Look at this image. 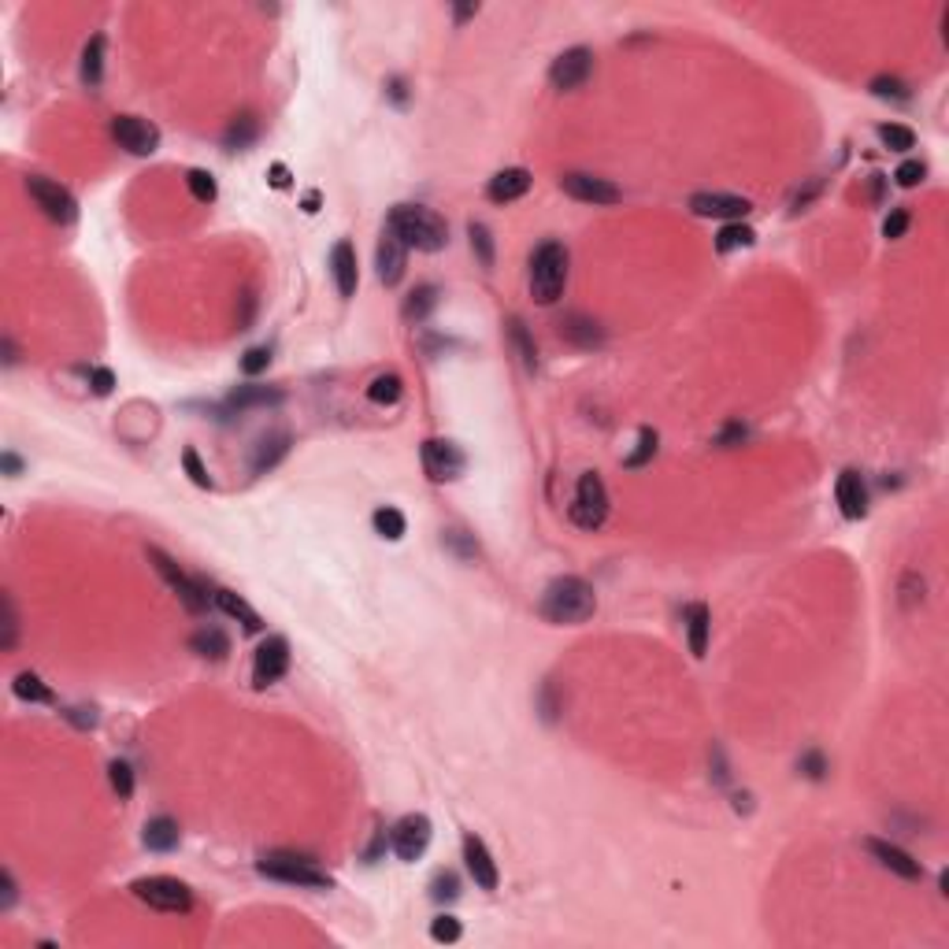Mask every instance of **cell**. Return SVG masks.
Returning a JSON list of instances; mask_svg holds the SVG:
<instances>
[{
	"label": "cell",
	"instance_id": "1",
	"mask_svg": "<svg viewBox=\"0 0 949 949\" xmlns=\"http://www.w3.org/2000/svg\"><path fill=\"white\" fill-rule=\"evenodd\" d=\"M597 613V594L594 586L579 575H560L545 586L542 594V616L560 627H579L586 620H594Z\"/></svg>",
	"mask_w": 949,
	"mask_h": 949
},
{
	"label": "cell",
	"instance_id": "2",
	"mask_svg": "<svg viewBox=\"0 0 949 949\" xmlns=\"http://www.w3.org/2000/svg\"><path fill=\"white\" fill-rule=\"evenodd\" d=\"M390 230L405 241L408 249H419V252H438L446 249L449 241V226L438 212L423 204H397L390 212Z\"/></svg>",
	"mask_w": 949,
	"mask_h": 949
},
{
	"label": "cell",
	"instance_id": "3",
	"mask_svg": "<svg viewBox=\"0 0 949 949\" xmlns=\"http://www.w3.org/2000/svg\"><path fill=\"white\" fill-rule=\"evenodd\" d=\"M567 249L560 241H542L531 257V297L538 304H557L567 286Z\"/></svg>",
	"mask_w": 949,
	"mask_h": 949
},
{
	"label": "cell",
	"instance_id": "4",
	"mask_svg": "<svg viewBox=\"0 0 949 949\" xmlns=\"http://www.w3.org/2000/svg\"><path fill=\"white\" fill-rule=\"evenodd\" d=\"M260 875L267 879H279V882H293V887H308V890H327L330 887V875L315 864L312 857H301V853H264L260 857Z\"/></svg>",
	"mask_w": 949,
	"mask_h": 949
},
{
	"label": "cell",
	"instance_id": "5",
	"mask_svg": "<svg viewBox=\"0 0 949 949\" xmlns=\"http://www.w3.org/2000/svg\"><path fill=\"white\" fill-rule=\"evenodd\" d=\"M130 890L138 901H145L156 913H189L194 909V894L182 879L171 875H149V879H134Z\"/></svg>",
	"mask_w": 949,
	"mask_h": 949
},
{
	"label": "cell",
	"instance_id": "6",
	"mask_svg": "<svg viewBox=\"0 0 949 949\" xmlns=\"http://www.w3.org/2000/svg\"><path fill=\"white\" fill-rule=\"evenodd\" d=\"M605 519H608V490H605L601 475L586 471V475L579 478V486H575L572 523L579 526V531H601Z\"/></svg>",
	"mask_w": 949,
	"mask_h": 949
},
{
	"label": "cell",
	"instance_id": "7",
	"mask_svg": "<svg viewBox=\"0 0 949 949\" xmlns=\"http://www.w3.org/2000/svg\"><path fill=\"white\" fill-rule=\"evenodd\" d=\"M27 194L34 197V204H37L52 223L67 226V223L78 219V201L71 197V189H63L59 182H52V178H45V175H30V178H27Z\"/></svg>",
	"mask_w": 949,
	"mask_h": 949
},
{
	"label": "cell",
	"instance_id": "8",
	"mask_svg": "<svg viewBox=\"0 0 949 949\" xmlns=\"http://www.w3.org/2000/svg\"><path fill=\"white\" fill-rule=\"evenodd\" d=\"M149 560H153V567L160 572V579L175 589V594H178V601L189 608V613H194V616H197V613H204V608H208V594H204V586H201L197 579H189V575L182 572V567H178L171 557H167L163 550H156V545L149 550Z\"/></svg>",
	"mask_w": 949,
	"mask_h": 949
},
{
	"label": "cell",
	"instance_id": "9",
	"mask_svg": "<svg viewBox=\"0 0 949 949\" xmlns=\"http://www.w3.org/2000/svg\"><path fill=\"white\" fill-rule=\"evenodd\" d=\"M112 138L119 141V149H126L130 156H153L160 149V130L141 115H115Z\"/></svg>",
	"mask_w": 949,
	"mask_h": 949
},
{
	"label": "cell",
	"instance_id": "10",
	"mask_svg": "<svg viewBox=\"0 0 949 949\" xmlns=\"http://www.w3.org/2000/svg\"><path fill=\"white\" fill-rule=\"evenodd\" d=\"M286 671H289V642L282 635H271L267 642H260L257 657H252V686L257 690L275 686Z\"/></svg>",
	"mask_w": 949,
	"mask_h": 949
},
{
	"label": "cell",
	"instance_id": "11",
	"mask_svg": "<svg viewBox=\"0 0 949 949\" xmlns=\"http://www.w3.org/2000/svg\"><path fill=\"white\" fill-rule=\"evenodd\" d=\"M589 75H594V52H589L586 45H575V49L560 52L553 59V67H550V82H553V90H560V93L586 86Z\"/></svg>",
	"mask_w": 949,
	"mask_h": 949
},
{
	"label": "cell",
	"instance_id": "12",
	"mask_svg": "<svg viewBox=\"0 0 949 949\" xmlns=\"http://www.w3.org/2000/svg\"><path fill=\"white\" fill-rule=\"evenodd\" d=\"M423 468L434 482H453L463 475V468H468V456L460 453V446H453L446 438H427L423 441Z\"/></svg>",
	"mask_w": 949,
	"mask_h": 949
},
{
	"label": "cell",
	"instance_id": "13",
	"mask_svg": "<svg viewBox=\"0 0 949 949\" xmlns=\"http://www.w3.org/2000/svg\"><path fill=\"white\" fill-rule=\"evenodd\" d=\"M560 189H564L567 197H575V201H582V204H594V208H601V204H620V201H623L620 186H613L608 178H597V175H586V171H567V175L560 178Z\"/></svg>",
	"mask_w": 949,
	"mask_h": 949
},
{
	"label": "cell",
	"instance_id": "14",
	"mask_svg": "<svg viewBox=\"0 0 949 949\" xmlns=\"http://www.w3.org/2000/svg\"><path fill=\"white\" fill-rule=\"evenodd\" d=\"M431 834H434V827H431V819L423 812H412L405 819H397V827H393V853L400 860H419V857L427 853V846H431Z\"/></svg>",
	"mask_w": 949,
	"mask_h": 949
},
{
	"label": "cell",
	"instance_id": "15",
	"mask_svg": "<svg viewBox=\"0 0 949 949\" xmlns=\"http://www.w3.org/2000/svg\"><path fill=\"white\" fill-rule=\"evenodd\" d=\"M375 267H378V282H383V286H397L400 279H405V267H408V245L400 241L390 226H386L383 241H378Z\"/></svg>",
	"mask_w": 949,
	"mask_h": 949
},
{
	"label": "cell",
	"instance_id": "16",
	"mask_svg": "<svg viewBox=\"0 0 949 949\" xmlns=\"http://www.w3.org/2000/svg\"><path fill=\"white\" fill-rule=\"evenodd\" d=\"M690 212L701 216V219H742L753 212V204L746 197H734V194H693Z\"/></svg>",
	"mask_w": 949,
	"mask_h": 949
},
{
	"label": "cell",
	"instance_id": "17",
	"mask_svg": "<svg viewBox=\"0 0 949 949\" xmlns=\"http://www.w3.org/2000/svg\"><path fill=\"white\" fill-rule=\"evenodd\" d=\"M463 864H468V875L475 879L478 890H497L501 875H497V864H494V857H490V850H486V842L482 838H475V834L463 838Z\"/></svg>",
	"mask_w": 949,
	"mask_h": 949
},
{
	"label": "cell",
	"instance_id": "18",
	"mask_svg": "<svg viewBox=\"0 0 949 949\" xmlns=\"http://www.w3.org/2000/svg\"><path fill=\"white\" fill-rule=\"evenodd\" d=\"M834 497H838V509L846 519H864L868 516V486H864V475L846 468L834 482Z\"/></svg>",
	"mask_w": 949,
	"mask_h": 949
},
{
	"label": "cell",
	"instance_id": "19",
	"mask_svg": "<svg viewBox=\"0 0 949 949\" xmlns=\"http://www.w3.org/2000/svg\"><path fill=\"white\" fill-rule=\"evenodd\" d=\"M864 846H868V853L882 864V868L887 872H894V875H901V879H909V882H916V879H923V868H920V860H913L909 853H905L901 846H894V842H882V838H868L864 842Z\"/></svg>",
	"mask_w": 949,
	"mask_h": 949
},
{
	"label": "cell",
	"instance_id": "20",
	"mask_svg": "<svg viewBox=\"0 0 949 949\" xmlns=\"http://www.w3.org/2000/svg\"><path fill=\"white\" fill-rule=\"evenodd\" d=\"M330 271H334V286L342 297H352L360 286V267H356V249L352 241H337L330 252Z\"/></svg>",
	"mask_w": 949,
	"mask_h": 949
},
{
	"label": "cell",
	"instance_id": "21",
	"mask_svg": "<svg viewBox=\"0 0 949 949\" xmlns=\"http://www.w3.org/2000/svg\"><path fill=\"white\" fill-rule=\"evenodd\" d=\"M526 189H531V171H526V167H504V171H497L490 178L486 197L494 204H512L526 194Z\"/></svg>",
	"mask_w": 949,
	"mask_h": 949
},
{
	"label": "cell",
	"instance_id": "22",
	"mask_svg": "<svg viewBox=\"0 0 949 949\" xmlns=\"http://www.w3.org/2000/svg\"><path fill=\"white\" fill-rule=\"evenodd\" d=\"M560 334H564L572 345H579V349H597V345L605 342V330H601V323H597V320H589V315H579V312L564 315Z\"/></svg>",
	"mask_w": 949,
	"mask_h": 949
},
{
	"label": "cell",
	"instance_id": "23",
	"mask_svg": "<svg viewBox=\"0 0 949 949\" xmlns=\"http://www.w3.org/2000/svg\"><path fill=\"white\" fill-rule=\"evenodd\" d=\"M212 597H216V605L223 608V613H226L230 620H238V623L249 630V635H260V630H264V620H260V613H257V608H252L245 597H238L234 589H216Z\"/></svg>",
	"mask_w": 949,
	"mask_h": 949
},
{
	"label": "cell",
	"instance_id": "24",
	"mask_svg": "<svg viewBox=\"0 0 949 949\" xmlns=\"http://www.w3.org/2000/svg\"><path fill=\"white\" fill-rule=\"evenodd\" d=\"M141 842L149 850H156V853H171V850H178L182 831H178V824H175L171 816H156V819H149V824H145Z\"/></svg>",
	"mask_w": 949,
	"mask_h": 949
},
{
	"label": "cell",
	"instance_id": "25",
	"mask_svg": "<svg viewBox=\"0 0 949 949\" xmlns=\"http://www.w3.org/2000/svg\"><path fill=\"white\" fill-rule=\"evenodd\" d=\"M708 630H712V613H708V605H690V608H686V638H690V652H693V657H705V649H708Z\"/></svg>",
	"mask_w": 949,
	"mask_h": 949
},
{
	"label": "cell",
	"instance_id": "26",
	"mask_svg": "<svg viewBox=\"0 0 949 949\" xmlns=\"http://www.w3.org/2000/svg\"><path fill=\"white\" fill-rule=\"evenodd\" d=\"M282 393L279 390H267V386H241L230 393L226 408L230 412H249V408H267V405H279Z\"/></svg>",
	"mask_w": 949,
	"mask_h": 949
},
{
	"label": "cell",
	"instance_id": "27",
	"mask_svg": "<svg viewBox=\"0 0 949 949\" xmlns=\"http://www.w3.org/2000/svg\"><path fill=\"white\" fill-rule=\"evenodd\" d=\"M82 82L93 90L100 86V78H104V34H93L86 41V49H82V67H78Z\"/></svg>",
	"mask_w": 949,
	"mask_h": 949
},
{
	"label": "cell",
	"instance_id": "28",
	"mask_svg": "<svg viewBox=\"0 0 949 949\" xmlns=\"http://www.w3.org/2000/svg\"><path fill=\"white\" fill-rule=\"evenodd\" d=\"M189 649L201 652V657H208V660H223L230 652V638L223 635L219 627H201L197 635L189 638Z\"/></svg>",
	"mask_w": 949,
	"mask_h": 949
},
{
	"label": "cell",
	"instance_id": "29",
	"mask_svg": "<svg viewBox=\"0 0 949 949\" xmlns=\"http://www.w3.org/2000/svg\"><path fill=\"white\" fill-rule=\"evenodd\" d=\"M286 453H289V434H271V438H264V441H260V449H257V456H252V471H257V475L271 471Z\"/></svg>",
	"mask_w": 949,
	"mask_h": 949
},
{
	"label": "cell",
	"instance_id": "30",
	"mask_svg": "<svg viewBox=\"0 0 949 949\" xmlns=\"http://www.w3.org/2000/svg\"><path fill=\"white\" fill-rule=\"evenodd\" d=\"M257 134H260V126H257V119L252 115H238L234 123L226 126V134H223V145L230 153H245L252 141H257Z\"/></svg>",
	"mask_w": 949,
	"mask_h": 949
},
{
	"label": "cell",
	"instance_id": "31",
	"mask_svg": "<svg viewBox=\"0 0 949 949\" xmlns=\"http://www.w3.org/2000/svg\"><path fill=\"white\" fill-rule=\"evenodd\" d=\"M434 304H438V286H415L412 293H408V301H405V320L408 323H423L427 315L434 312Z\"/></svg>",
	"mask_w": 949,
	"mask_h": 949
},
{
	"label": "cell",
	"instance_id": "32",
	"mask_svg": "<svg viewBox=\"0 0 949 949\" xmlns=\"http://www.w3.org/2000/svg\"><path fill=\"white\" fill-rule=\"evenodd\" d=\"M15 698H23V701H34V705H52V690L37 679L34 671H23V675H15Z\"/></svg>",
	"mask_w": 949,
	"mask_h": 949
},
{
	"label": "cell",
	"instance_id": "33",
	"mask_svg": "<svg viewBox=\"0 0 949 949\" xmlns=\"http://www.w3.org/2000/svg\"><path fill=\"white\" fill-rule=\"evenodd\" d=\"M756 241V230L746 223H727L716 234V252H731V249H749Z\"/></svg>",
	"mask_w": 949,
	"mask_h": 949
},
{
	"label": "cell",
	"instance_id": "34",
	"mask_svg": "<svg viewBox=\"0 0 949 949\" xmlns=\"http://www.w3.org/2000/svg\"><path fill=\"white\" fill-rule=\"evenodd\" d=\"M371 523H375V531L383 534L386 542H400V538H405V531H408L405 516H400L397 509H390V504H386V509H378V512L371 516Z\"/></svg>",
	"mask_w": 949,
	"mask_h": 949
},
{
	"label": "cell",
	"instance_id": "35",
	"mask_svg": "<svg viewBox=\"0 0 949 949\" xmlns=\"http://www.w3.org/2000/svg\"><path fill=\"white\" fill-rule=\"evenodd\" d=\"M879 141L887 145V149H894V153H909L916 145V134L909 130V126H901V123H882L879 126Z\"/></svg>",
	"mask_w": 949,
	"mask_h": 949
},
{
	"label": "cell",
	"instance_id": "36",
	"mask_svg": "<svg viewBox=\"0 0 949 949\" xmlns=\"http://www.w3.org/2000/svg\"><path fill=\"white\" fill-rule=\"evenodd\" d=\"M368 400L371 405H397L400 400V378L397 375H378L375 383L368 386Z\"/></svg>",
	"mask_w": 949,
	"mask_h": 949
},
{
	"label": "cell",
	"instance_id": "37",
	"mask_svg": "<svg viewBox=\"0 0 949 949\" xmlns=\"http://www.w3.org/2000/svg\"><path fill=\"white\" fill-rule=\"evenodd\" d=\"M509 334H512V345H516V352H519V360L526 364V371H534V368H538V345H534V337L526 334V327H523L519 320H512Z\"/></svg>",
	"mask_w": 949,
	"mask_h": 949
},
{
	"label": "cell",
	"instance_id": "38",
	"mask_svg": "<svg viewBox=\"0 0 949 949\" xmlns=\"http://www.w3.org/2000/svg\"><path fill=\"white\" fill-rule=\"evenodd\" d=\"M657 441H660L657 431H652V427H642V431H638V449L630 453L623 463H627V468H645V463H649L652 456H657Z\"/></svg>",
	"mask_w": 949,
	"mask_h": 949
},
{
	"label": "cell",
	"instance_id": "39",
	"mask_svg": "<svg viewBox=\"0 0 949 949\" xmlns=\"http://www.w3.org/2000/svg\"><path fill=\"white\" fill-rule=\"evenodd\" d=\"M468 238H471V249H475V257L482 267H494V238H490V230L482 226V223H468Z\"/></svg>",
	"mask_w": 949,
	"mask_h": 949
},
{
	"label": "cell",
	"instance_id": "40",
	"mask_svg": "<svg viewBox=\"0 0 949 949\" xmlns=\"http://www.w3.org/2000/svg\"><path fill=\"white\" fill-rule=\"evenodd\" d=\"M186 186H189V194H194L201 204H212L216 194H219V189H216V178L208 175V171H201V167H194V171L186 175Z\"/></svg>",
	"mask_w": 949,
	"mask_h": 949
},
{
	"label": "cell",
	"instance_id": "41",
	"mask_svg": "<svg viewBox=\"0 0 949 949\" xmlns=\"http://www.w3.org/2000/svg\"><path fill=\"white\" fill-rule=\"evenodd\" d=\"M108 779H112V790L123 797V801H130L134 797V771L126 761H112L108 764Z\"/></svg>",
	"mask_w": 949,
	"mask_h": 949
},
{
	"label": "cell",
	"instance_id": "42",
	"mask_svg": "<svg viewBox=\"0 0 949 949\" xmlns=\"http://www.w3.org/2000/svg\"><path fill=\"white\" fill-rule=\"evenodd\" d=\"M923 175H927V163L923 160H905L898 171H894V178H898V186L901 189H913V186H920L923 182Z\"/></svg>",
	"mask_w": 949,
	"mask_h": 949
},
{
	"label": "cell",
	"instance_id": "43",
	"mask_svg": "<svg viewBox=\"0 0 949 949\" xmlns=\"http://www.w3.org/2000/svg\"><path fill=\"white\" fill-rule=\"evenodd\" d=\"M872 93L875 97H894V100H905L909 97V90H905V82L901 78H890V75H879V78H872Z\"/></svg>",
	"mask_w": 949,
	"mask_h": 949
},
{
	"label": "cell",
	"instance_id": "44",
	"mask_svg": "<svg viewBox=\"0 0 949 949\" xmlns=\"http://www.w3.org/2000/svg\"><path fill=\"white\" fill-rule=\"evenodd\" d=\"M267 364H271V349H267V345H257V349H249V352L241 356V371H245L249 378H257L260 371H267Z\"/></svg>",
	"mask_w": 949,
	"mask_h": 949
},
{
	"label": "cell",
	"instance_id": "45",
	"mask_svg": "<svg viewBox=\"0 0 949 949\" xmlns=\"http://www.w3.org/2000/svg\"><path fill=\"white\" fill-rule=\"evenodd\" d=\"M460 920L456 916H438L434 923H431V938L434 942H460Z\"/></svg>",
	"mask_w": 949,
	"mask_h": 949
},
{
	"label": "cell",
	"instance_id": "46",
	"mask_svg": "<svg viewBox=\"0 0 949 949\" xmlns=\"http://www.w3.org/2000/svg\"><path fill=\"white\" fill-rule=\"evenodd\" d=\"M15 638H19V616H15V601L4 597V638H0V649L12 652L15 649Z\"/></svg>",
	"mask_w": 949,
	"mask_h": 949
},
{
	"label": "cell",
	"instance_id": "47",
	"mask_svg": "<svg viewBox=\"0 0 949 949\" xmlns=\"http://www.w3.org/2000/svg\"><path fill=\"white\" fill-rule=\"evenodd\" d=\"M182 463H186V471H189V478L197 482L201 490H208L212 486V478H208V471H204V463H201V456H197V449H186L182 453Z\"/></svg>",
	"mask_w": 949,
	"mask_h": 949
},
{
	"label": "cell",
	"instance_id": "48",
	"mask_svg": "<svg viewBox=\"0 0 949 949\" xmlns=\"http://www.w3.org/2000/svg\"><path fill=\"white\" fill-rule=\"evenodd\" d=\"M905 230H909V212H905V208H894V212L882 219V238H901Z\"/></svg>",
	"mask_w": 949,
	"mask_h": 949
},
{
	"label": "cell",
	"instance_id": "49",
	"mask_svg": "<svg viewBox=\"0 0 949 949\" xmlns=\"http://www.w3.org/2000/svg\"><path fill=\"white\" fill-rule=\"evenodd\" d=\"M438 901H453L456 894H460V882H456V875L453 872H441L438 879H434V890H431Z\"/></svg>",
	"mask_w": 949,
	"mask_h": 949
},
{
	"label": "cell",
	"instance_id": "50",
	"mask_svg": "<svg viewBox=\"0 0 949 949\" xmlns=\"http://www.w3.org/2000/svg\"><path fill=\"white\" fill-rule=\"evenodd\" d=\"M90 386H93L97 397H108V393L115 390V375H112L108 368H93V371H90Z\"/></svg>",
	"mask_w": 949,
	"mask_h": 949
},
{
	"label": "cell",
	"instance_id": "51",
	"mask_svg": "<svg viewBox=\"0 0 949 949\" xmlns=\"http://www.w3.org/2000/svg\"><path fill=\"white\" fill-rule=\"evenodd\" d=\"M63 716H67V720H71L75 727H82V731H93V727H97V712H93V708H86V705H78V708H67V712H63Z\"/></svg>",
	"mask_w": 949,
	"mask_h": 949
},
{
	"label": "cell",
	"instance_id": "52",
	"mask_svg": "<svg viewBox=\"0 0 949 949\" xmlns=\"http://www.w3.org/2000/svg\"><path fill=\"white\" fill-rule=\"evenodd\" d=\"M801 771H805L809 779H824V771H827L824 756H819V753H805V756H801Z\"/></svg>",
	"mask_w": 949,
	"mask_h": 949
},
{
	"label": "cell",
	"instance_id": "53",
	"mask_svg": "<svg viewBox=\"0 0 949 949\" xmlns=\"http://www.w3.org/2000/svg\"><path fill=\"white\" fill-rule=\"evenodd\" d=\"M746 434H749V431H746L742 423H727L720 434H716V446H724V449H727V446H734V441H742Z\"/></svg>",
	"mask_w": 949,
	"mask_h": 949
},
{
	"label": "cell",
	"instance_id": "54",
	"mask_svg": "<svg viewBox=\"0 0 949 949\" xmlns=\"http://www.w3.org/2000/svg\"><path fill=\"white\" fill-rule=\"evenodd\" d=\"M816 194H819V178H812V182H809V189H797L790 208H794V212H801V208H809V201H812Z\"/></svg>",
	"mask_w": 949,
	"mask_h": 949
},
{
	"label": "cell",
	"instance_id": "55",
	"mask_svg": "<svg viewBox=\"0 0 949 949\" xmlns=\"http://www.w3.org/2000/svg\"><path fill=\"white\" fill-rule=\"evenodd\" d=\"M0 882H4V909H12V901H15V882H12V872L0 875Z\"/></svg>",
	"mask_w": 949,
	"mask_h": 949
},
{
	"label": "cell",
	"instance_id": "56",
	"mask_svg": "<svg viewBox=\"0 0 949 949\" xmlns=\"http://www.w3.org/2000/svg\"><path fill=\"white\" fill-rule=\"evenodd\" d=\"M271 175H275V178H271L275 186H289V171H286L282 163H275V167H271Z\"/></svg>",
	"mask_w": 949,
	"mask_h": 949
},
{
	"label": "cell",
	"instance_id": "57",
	"mask_svg": "<svg viewBox=\"0 0 949 949\" xmlns=\"http://www.w3.org/2000/svg\"><path fill=\"white\" fill-rule=\"evenodd\" d=\"M478 12V4H468V8H456V23H463V19H471Z\"/></svg>",
	"mask_w": 949,
	"mask_h": 949
},
{
	"label": "cell",
	"instance_id": "58",
	"mask_svg": "<svg viewBox=\"0 0 949 949\" xmlns=\"http://www.w3.org/2000/svg\"><path fill=\"white\" fill-rule=\"evenodd\" d=\"M4 471H8V475H19V460H15L12 453L4 456Z\"/></svg>",
	"mask_w": 949,
	"mask_h": 949
},
{
	"label": "cell",
	"instance_id": "59",
	"mask_svg": "<svg viewBox=\"0 0 949 949\" xmlns=\"http://www.w3.org/2000/svg\"><path fill=\"white\" fill-rule=\"evenodd\" d=\"M315 204H320V194H308V201H304V212H315Z\"/></svg>",
	"mask_w": 949,
	"mask_h": 949
}]
</instances>
